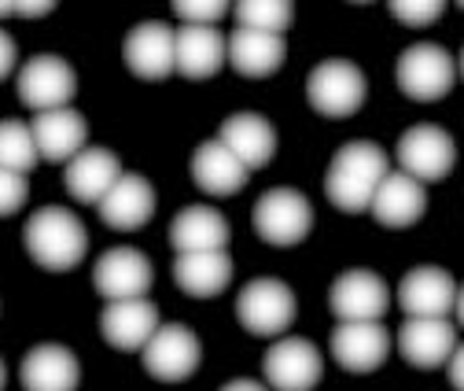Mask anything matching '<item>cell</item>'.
Instances as JSON below:
<instances>
[{"label": "cell", "mask_w": 464, "mask_h": 391, "mask_svg": "<svg viewBox=\"0 0 464 391\" xmlns=\"http://www.w3.org/2000/svg\"><path fill=\"white\" fill-rule=\"evenodd\" d=\"M228 60V37L218 26H181L173 34V71L188 82L214 78Z\"/></svg>", "instance_id": "obj_14"}, {"label": "cell", "mask_w": 464, "mask_h": 391, "mask_svg": "<svg viewBox=\"0 0 464 391\" xmlns=\"http://www.w3.org/2000/svg\"><path fill=\"white\" fill-rule=\"evenodd\" d=\"M387 174H391V159L380 144L351 141L332 155V166L324 174V196L332 207L346 214H362L372 207V196Z\"/></svg>", "instance_id": "obj_1"}, {"label": "cell", "mask_w": 464, "mask_h": 391, "mask_svg": "<svg viewBox=\"0 0 464 391\" xmlns=\"http://www.w3.org/2000/svg\"><path fill=\"white\" fill-rule=\"evenodd\" d=\"M446 376H450V387H453V391H464V344H457V351L450 355Z\"/></svg>", "instance_id": "obj_35"}, {"label": "cell", "mask_w": 464, "mask_h": 391, "mask_svg": "<svg viewBox=\"0 0 464 391\" xmlns=\"http://www.w3.org/2000/svg\"><path fill=\"white\" fill-rule=\"evenodd\" d=\"M453 314H457V321L464 325V288H457V303H453Z\"/></svg>", "instance_id": "obj_37"}, {"label": "cell", "mask_w": 464, "mask_h": 391, "mask_svg": "<svg viewBox=\"0 0 464 391\" xmlns=\"http://www.w3.org/2000/svg\"><path fill=\"white\" fill-rule=\"evenodd\" d=\"M328 307L339 321H383L391 292L372 269H346L328 288Z\"/></svg>", "instance_id": "obj_11"}, {"label": "cell", "mask_w": 464, "mask_h": 391, "mask_svg": "<svg viewBox=\"0 0 464 391\" xmlns=\"http://www.w3.org/2000/svg\"><path fill=\"white\" fill-rule=\"evenodd\" d=\"M5 384H8V369H5V358H0V391H5Z\"/></svg>", "instance_id": "obj_38"}, {"label": "cell", "mask_w": 464, "mask_h": 391, "mask_svg": "<svg viewBox=\"0 0 464 391\" xmlns=\"http://www.w3.org/2000/svg\"><path fill=\"white\" fill-rule=\"evenodd\" d=\"M203 347L188 325H159L144 347V373L162 384H181L199 369Z\"/></svg>", "instance_id": "obj_8"}, {"label": "cell", "mask_w": 464, "mask_h": 391, "mask_svg": "<svg viewBox=\"0 0 464 391\" xmlns=\"http://www.w3.org/2000/svg\"><path fill=\"white\" fill-rule=\"evenodd\" d=\"M30 133H34V144H37L41 162H71L78 152H85L89 122H85L82 111L60 107V111H44V115H34Z\"/></svg>", "instance_id": "obj_19"}, {"label": "cell", "mask_w": 464, "mask_h": 391, "mask_svg": "<svg viewBox=\"0 0 464 391\" xmlns=\"http://www.w3.org/2000/svg\"><path fill=\"white\" fill-rule=\"evenodd\" d=\"M247 178H251V171L218 137L203 141L192 152V181L210 196H237L247 185Z\"/></svg>", "instance_id": "obj_24"}, {"label": "cell", "mask_w": 464, "mask_h": 391, "mask_svg": "<svg viewBox=\"0 0 464 391\" xmlns=\"http://www.w3.org/2000/svg\"><path fill=\"white\" fill-rule=\"evenodd\" d=\"M159 328V307L148 299H119L100 314V332L114 351H144Z\"/></svg>", "instance_id": "obj_20"}, {"label": "cell", "mask_w": 464, "mask_h": 391, "mask_svg": "<svg viewBox=\"0 0 464 391\" xmlns=\"http://www.w3.org/2000/svg\"><path fill=\"white\" fill-rule=\"evenodd\" d=\"M328 351L335 358V366H343L346 373H376L387 355H391V332L383 328V321H339Z\"/></svg>", "instance_id": "obj_10"}, {"label": "cell", "mask_w": 464, "mask_h": 391, "mask_svg": "<svg viewBox=\"0 0 464 391\" xmlns=\"http://www.w3.org/2000/svg\"><path fill=\"white\" fill-rule=\"evenodd\" d=\"M232 15H237L240 30L284 37V30L295 23V5H287V0H240V5H232Z\"/></svg>", "instance_id": "obj_30"}, {"label": "cell", "mask_w": 464, "mask_h": 391, "mask_svg": "<svg viewBox=\"0 0 464 391\" xmlns=\"http://www.w3.org/2000/svg\"><path fill=\"white\" fill-rule=\"evenodd\" d=\"M232 8L225 0H173V15H178L185 26H214Z\"/></svg>", "instance_id": "obj_32"}, {"label": "cell", "mask_w": 464, "mask_h": 391, "mask_svg": "<svg viewBox=\"0 0 464 391\" xmlns=\"http://www.w3.org/2000/svg\"><path fill=\"white\" fill-rule=\"evenodd\" d=\"M218 141L237 155L247 171H262V166H269L276 155V130L269 119L255 115V111H237V115H228L218 130Z\"/></svg>", "instance_id": "obj_21"}, {"label": "cell", "mask_w": 464, "mask_h": 391, "mask_svg": "<svg viewBox=\"0 0 464 391\" xmlns=\"http://www.w3.org/2000/svg\"><path fill=\"white\" fill-rule=\"evenodd\" d=\"M15 60H19V48H15L12 34L0 30V82H5V78L15 71Z\"/></svg>", "instance_id": "obj_34"}, {"label": "cell", "mask_w": 464, "mask_h": 391, "mask_svg": "<svg viewBox=\"0 0 464 391\" xmlns=\"http://www.w3.org/2000/svg\"><path fill=\"white\" fill-rule=\"evenodd\" d=\"M457 303V281L442 266H417L401 277L398 307L405 318H446Z\"/></svg>", "instance_id": "obj_16"}, {"label": "cell", "mask_w": 464, "mask_h": 391, "mask_svg": "<svg viewBox=\"0 0 464 391\" xmlns=\"http://www.w3.org/2000/svg\"><path fill=\"white\" fill-rule=\"evenodd\" d=\"M398 351L417 369H439L457 351V328L446 318H405L398 328Z\"/></svg>", "instance_id": "obj_17"}, {"label": "cell", "mask_w": 464, "mask_h": 391, "mask_svg": "<svg viewBox=\"0 0 464 391\" xmlns=\"http://www.w3.org/2000/svg\"><path fill=\"white\" fill-rule=\"evenodd\" d=\"M82 380L78 358L63 344H41L23 358V387L26 391H74Z\"/></svg>", "instance_id": "obj_26"}, {"label": "cell", "mask_w": 464, "mask_h": 391, "mask_svg": "<svg viewBox=\"0 0 464 391\" xmlns=\"http://www.w3.org/2000/svg\"><path fill=\"white\" fill-rule=\"evenodd\" d=\"M37 162H41V155H37L30 126L19 119H0V171L30 178V171Z\"/></svg>", "instance_id": "obj_29"}, {"label": "cell", "mask_w": 464, "mask_h": 391, "mask_svg": "<svg viewBox=\"0 0 464 391\" xmlns=\"http://www.w3.org/2000/svg\"><path fill=\"white\" fill-rule=\"evenodd\" d=\"M284 55H287V44L276 34H258V30H240L237 26L232 37H228V64L244 78L276 74L280 64H284Z\"/></svg>", "instance_id": "obj_28"}, {"label": "cell", "mask_w": 464, "mask_h": 391, "mask_svg": "<svg viewBox=\"0 0 464 391\" xmlns=\"http://www.w3.org/2000/svg\"><path fill=\"white\" fill-rule=\"evenodd\" d=\"M251 226L273 248H295L314 230V207L299 189H269L251 210Z\"/></svg>", "instance_id": "obj_4"}, {"label": "cell", "mask_w": 464, "mask_h": 391, "mask_svg": "<svg viewBox=\"0 0 464 391\" xmlns=\"http://www.w3.org/2000/svg\"><path fill=\"white\" fill-rule=\"evenodd\" d=\"M237 321L251 337H280L295 321V292L276 277H258L237 296Z\"/></svg>", "instance_id": "obj_6"}, {"label": "cell", "mask_w": 464, "mask_h": 391, "mask_svg": "<svg viewBox=\"0 0 464 391\" xmlns=\"http://www.w3.org/2000/svg\"><path fill=\"white\" fill-rule=\"evenodd\" d=\"M5 15H15V5H0V19Z\"/></svg>", "instance_id": "obj_39"}, {"label": "cell", "mask_w": 464, "mask_h": 391, "mask_svg": "<svg viewBox=\"0 0 464 391\" xmlns=\"http://www.w3.org/2000/svg\"><path fill=\"white\" fill-rule=\"evenodd\" d=\"M394 78H398V89L410 100L431 103V100H442L453 89L457 64H453V55L442 44H428L424 41V44H410L398 55Z\"/></svg>", "instance_id": "obj_5"}, {"label": "cell", "mask_w": 464, "mask_h": 391, "mask_svg": "<svg viewBox=\"0 0 464 391\" xmlns=\"http://www.w3.org/2000/svg\"><path fill=\"white\" fill-rule=\"evenodd\" d=\"M457 71H460V78H464V48H460V67H457Z\"/></svg>", "instance_id": "obj_40"}, {"label": "cell", "mask_w": 464, "mask_h": 391, "mask_svg": "<svg viewBox=\"0 0 464 391\" xmlns=\"http://www.w3.org/2000/svg\"><path fill=\"white\" fill-rule=\"evenodd\" d=\"M460 8H464V5H460Z\"/></svg>", "instance_id": "obj_41"}, {"label": "cell", "mask_w": 464, "mask_h": 391, "mask_svg": "<svg viewBox=\"0 0 464 391\" xmlns=\"http://www.w3.org/2000/svg\"><path fill=\"white\" fill-rule=\"evenodd\" d=\"M369 210H372V218L380 221L383 230H410V226H417V221L424 218V210H428V189L417 178H410V174L391 171L380 181Z\"/></svg>", "instance_id": "obj_18"}, {"label": "cell", "mask_w": 464, "mask_h": 391, "mask_svg": "<svg viewBox=\"0 0 464 391\" xmlns=\"http://www.w3.org/2000/svg\"><path fill=\"white\" fill-rule=\"evenodd\" d=\"M122 60H126V67H130L133 78H144V82L169 78L173 74V30L162 19L137 23L126 34Z\"/></svg>", "instance_id": "obj_15"}, {"label": "cell", "mask_w": 464, "mask_h": 391, "mask_svg": "<svg viewBox=\"0 0 464 391\" xmlns=\"http://www.w3.org/2000/svg\"><path fill=\"white\" fill-rule=\"evenodd\" d=\"M173 281L192 299H214L232 285V259L225 251H196L173 259Z\"/></svg>", "instance_id": "obj_27"}, {"label": "cell", "mask_w": 464, "mask_h": 391, "mask_svg": "<svg viewBox=\"0 0 464 391\" xmlns=\"http://www.w3.org/2000/svg\"><path fill=\"white\" fill-rule=\"evenodd\" d=\"M369 96V82L351 60H321L306 78V100L324 119H351Z\"/></svg>", "instance_id": "obj_3"}, {"label": "cell", "mask_w": 464, "mask_h": 391, "mask_svg": "<svg viewBox=\"0 0 464 391\" xmlns=\"http://www.w3.org/2000/svg\"><path fill=\"white\" fill-rule=\"evenodd\" d=\"M221 391H269V387L258 384V380H251V376H240V380H228Z\"/></svg>", "instance_id": "obj_36"}, {"label": "cell", "mask_w": 464, "mask_h": 391, "mask_svg": "<svg viewBox=\"0 0 464 391\" xmlns=\"http://www.w3.org/2000/svg\"><path fill=\"white\" fill-rule=\"evenodd\" d=\"M23 244L26 255L52 273H67L74 269L85 251H89V233L82 226V218L67 207H41L26 218L23 230Z\"/></svg>", "instance_id": "obj_2"}, {"label": "cell", "mask_w": 464, "mask_h": 391, "mask_svg": "<svg viewBox=\"0 0 464 391\" xmlns=\"http://www.w3.org/2000/svg\"><path fill=\"white\" fill-rule=\"evenodd\" d=\"M394 159L401 166V174H410L420 185H428V181L450 178L453 162H457V144H453V137L442 126L420 122V126H410L398 137Z\"/></svg>", "instance_id": "obj_7"}, {"label": "cell", "mask_w": 464, "mask_h": 391, "mask_svg": "<svg viewBox=\"0 0 464 391\" xmlns=\"http://www.w3.org/2000/svg\"><path fill=\"white\" fill-rule=\"evenodd\" d=\"M155 281V269L137 248H111L92 266V285L107 303L119 299H144Z\"/></svg>", "instance_id": "obj_12"}, {"label": "cell", "mask_w": 464, "mask_h": 391, "mask_svg": "<svg viewBox=\"0 0 464 391\" xmlns=\"http://www.w3.org/2000/svg\"><path fill=\"white\" fill-rule=\"evenodd\" d=\"M169 244L178 255H196V251H225L228 244V221L221 210L192 203L185 207L169 226Z\"/></svg>", "instance_id": "obj_25"}, {"label": "cell", "mask_w": 464, "mask_h": 391, "mask_svg": "<svg viewBox=\"0 0 464 391\" xmlns=\"http://www.w3.org/2000/svg\"><path fill=\"white\" fill-rule=\"evenodd\" d=\"M387 12L401 23V26H431L442 19L446 5L442 0H391Z\"/></svg>", "instance_id": "obj_31"}, {"label": "cell", "mask_w": 464, "mask_h": 391, "mask_svg": "<svg viewBox=\"0 0 464 391\" xmlns=\"http://www.w3.org/2000/svg\"><path fill=\"white\" fill-rule=\"evenodd\" d=\"M74 93H78V78H74L71 64L60 60V55H34L19 71V100L34 115L71 107Z\"/></svg>", "instance_id": "obj_9"}, {"label": "cell", "mask_w": 464, "mask_h": 391, "mask_svg": "<svg viewBox=\"0 0 464 391\" xmlns=\"http://www.w3.org/2000/svg\"><path fill=\"white\" fill-rule=\"evenodd\" d=\"M119 178H122V162H119V155H114L111 148H85V152H78L67 162V174H63L67 192L78 203H96V207H100V200L114 185H119Z\"/></svg>", "instance_id": "obj_23"}, {"label": "cell", "mask_w": 464, "mask_h": 391, "mask_svg": "<svg viewBox=\"0 0 464 391\" xmlns=\"http://www.w3.org/2000/svg\"><path fill=\"white\" fill-rule=\"evenodd\" d=\"M262 373L273 391H314L321 384V351L310 340L284 337L266 351Z\"/></svg>", "instance_id": "obj_13"}, {"label": "cell", "mask_w": 464, "mask_h": 391, "mask_svg": "<svg viewBox=\"0 0 464 391\" xmlns=\"http://www.w3.org/2000/svg\"><path fill=\"white\" fill-rule=\"evenodd\" d=\"M155 214V189L148 178L140 174H122L119 185H114L103 200H100V218L103 226L119 230V233H133L144 230Z\"/></svg>", "instance_id": "obj_22"}, {"label": "cell", "mask_w": 464, "mask_h": 391, "mask_svg": "<svg viewBox=\"0 0 464 391\" xmlns=\"http://www.w3.org/2000/svg\"><path fill=\"white\" fill-rule=\"evenodd\" d=\"M26 192H30V185H26V178H23V174L0 171V218L15 214V210L26 203Z\"/></svg>", "instance_id": "obj_33"}]
</instances>
